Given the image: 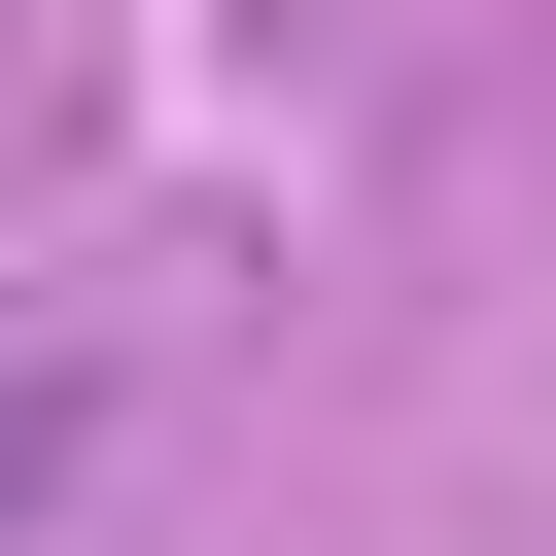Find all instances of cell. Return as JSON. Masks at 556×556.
<instances>
[{"instance_id": "1", "label": "cell", "mask_w": 556, "mask_h": 556, "mask_svg": "<svg viewBox=\"0 0 556 556\" xmlns=\"http://www.w3.org/2000/svg\"><path fill=\"white\" fill-rule=\"evenodd\" d=\"M70 452H104V417H70L35 348H0V521H70Z\"/></svg>"}]
</instances>
